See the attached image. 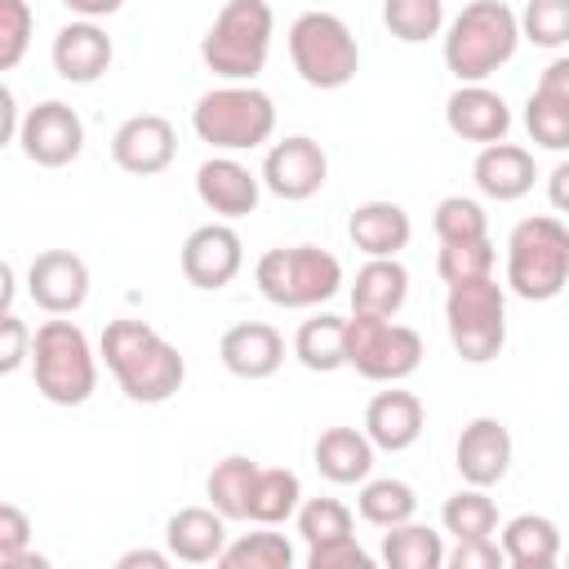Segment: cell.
Wrapping results in <instances>:
<instances>
[{
    "mask_svg": "<svg viewBox=\"0 0 569 569\" xmlns=\"http://www.w3.org/2000/svg\"><path fill=\"white\" fill-rule=\"evenodd\" d=\"M493 262H498V253H493L489 236L485 240H462V244H440V253H436V271H440L445 284L485 280V276H493Z\"/></svg>",
    "mask_w": 569,
    "mask_h": 569,
    "instance_id": "8d00e7d4",
    "label": "cell"
},
{
    "mask_svg": "<svg viewBox=\"0 0 569 569\" xmlns=\"http://www.w3.org/2000/svg\"><path fill=\"white\" fill-rule=\"evenodd\" d=\"M445 124L453 138L462 142H502L511 129V107L502 102V93H493L489 84H458L445 102Z\"/></svg>",
    "mask_w": 569,
    "mask_h": 569,
    "instance_id": "ffe728a7",
    "label": "cell"
},
{
    "mask_svg": "<svg viewBox=\"0 0 569 569\" xmlns=\"http://www.w3.org/2000/svg\"><path fill=\"white\" fill-rule=\"evenodd\" d=\"M98 356L102 365L111 369L116 387L133 400V405H164L182 391L187 382V360L182 351L160 333L151 329L147 320H111L102 329V342H98Z\"/></svg>",
    "mask_w": 569,
    "mask_h": 569,
    "instance_id": "6da1fadb",
    "label": "cell"
},
{
    "mask_svg": "<svg viewBox=\"0 0 569 569\" xmlns=\"http://www.w3.org/2000/svg\"><path fill=\"white\" fill-rule=\"evenodd\" d=\"M445 556H449L445 551V538L431 525L405 520V525H391L382 533V560L391 569H440Z\"/></svg>",
    "mask_w": 569,
    "mask_h": 569,
    "instance_id": "f546056e",
    "label": "cell"
},
{
    "mask_svg": "<svg viewBox=\"0 0 569 569\" xmlns=\"http://www.w3.org/2000/svg\"><path fill=\"white\" fill-rule=\"evenodd\" d=\"M525 129L538 147L547 151H569V107L560 98H547V93H529L525 102Z\"/></svg>",
    "mask_w": 569,
    "mask_h": 569,
    "instance_id": "f35d334b",
    "label": "cell"
},
{
    "mask_svg": "<svg viewBox=\"0 0 569 569\" xmlns=\"http://www.w3.org/2000/svg\"><path fill=\"white\" fill-rule=\"evenodd\" d=\"M422 422H427V409L413 391L405 387H387L378 391L369 405H365V436L382 449V453H405L409 445H418L422 436Z\"/></svg>",
    "mask_w": 569,
    "mask_h": 569,
    "instance_id": "44dd1931",
    "label": "cell"
},
{
    "mask_svg": "<svg viewBox=\"0 0 569 569\" xmlns=\"http://www.w3.org/2000/svg\"><path fill=\"white\" fill-rule=\"evenodd\" d=\"M445 329L453 351L467 365H489L507 347V289L485 276V280H462L449 284L445 293Z\"/></svg>",
    "mask_w": 569,
    "mask_h": 569,
    "instance_id": "ba28073f",
    "label": "cell"
},
{
    "mask_svg": "<svg viewBox=\"0 0 569 569\" xmlns=\"http://www.w3.org/2000/svg\"><path fill=\"white\" fill-rule=\"evenodd\" d=\"M502 551H507V565L516 569H551L565 556V542L551 516L520 511L502 525Z\"/></svg>",
    "mask_w": 569,
    "mask_h": 569,
    "instance_id": "484cf974",
    "label": "cell"
},
{
    "mask_svg": "<svg viewBox=\"0 0 569 569\" xmlns=\"http://www.w3.org/2000/svg\"><path fill=\"white\" fill-rule=\"evenodd\" d=\"M31 373L36 391L49 405L76 409L98 387V356L76 320H44L31 338Z\"/></svg>",
    "mask_w": 569,
    "mask_h": 569,
    "instance_id": "5b68a950",
    "label": "cell"
},
{
    "mask_svg": "<svg viewBox=\"0 0 569 569\" xmlns=\"http://www.w3.org/2000/svg\"><path fill=\"white\" fill-rule=\"evenodd\" d=\"M196 196L209 213L218 218H244L258 209V196H262V178L240 164L236 156H209L200 169H196Z\"/></svg>",
    "mask_w": 569,
    "mask_h": 569,
    "instance_id": "ac0fdd59",
    "label": "cell"
},
{
    "mask_svg": "<svg viewBox=\"0 0 569 569\" xmlns=\"http://www.w3.org/2000/svg\"><path fill=\"white\" fill-rule=\"evenodd\" d=\"M53 71L67 80V84H93L111 71V58H116V44L111 36L98 27V18H71L58 36H53Z\"/></svg>",
    "mask_w": 569,
    "mask_h": 569,
    "instance_id": "e0dca14e",
    "label": "cell"
},
{
    "mask_svg": "<svg viewBox=\"0 0 569 569\" xmlns=\"http://www.w3.org/2000/svg\"><path fill=\"white\" fill-rule=\"evenodd\" d=\"M276 13L267 0H227L200 40V58L227 84H253L271 58Z\"/></svg>",
    "mask_w": 569,
    "mask_h": 569,
    "instance_id": "3957f363",
    "label": "cell"
},
{
    "mask_svg": "<svg viewBox=\"0 0 569 569\" xmlns=\"http://www.w3.org/2000/svg\"><path fill=\"white\" fill-rule=\"evenodd\" d=\"M520 36L538 49H565L569 44V0H525Z\"/></svg>",
    "mask_w": 569,
    "mask_h": 569,
    "instance_id": "74e56055",
    "label": "cell"
},
{
    "mask_svg": "<svg viewBox=\"0 0 569 569\" xmlns=\"http://www.w3.org/2000/svg\"><path fill=\"white\" fill-rule=\"evenodd\" d=\"M347 365L369 382H405L422 365L418 329L396 316H347Z\"/></svg>",
    "mask_w": 569,
    "mask_h": 569,
    "instance_id": "30bf717a",
    "label": "cell"
},
{
    "mask_svg": "<svg viewBox=\"0 0 569 569\" xmlns=\"http://www.w3.org/2000/svg\"><path fill=\"white\" fill-rule=\"evenodd\" d=\"M440 525H445V533H453V542L458 538H489L498 529V507L480 485H467L453 498H445Z\"/></svg>",
    "mask_w": 569,
    "mask_h": 569,
    "instance_id": "836d02e7",
    "label": "cell"
},
{
    "mask_svg": "<svg viewBox=\"0 0 569 569\" xmlns=\"http://www.w3.org/2000/svg\"><path fill=\"white\" fill-rule=\"evenodd\" d=\"M31 547V520L18 502H4L0 507V565L13 569Z\"/></svg>",
    "mask_w": 569,
    "mask_h": 569,
    "instance_id": "7bdbcfd3",
    "label": "cell"
},
{
    "mask_svg": "<svg viewBox=\"0 0 569 569\" xmlns=\"http://www.w3.org/2000/svg\"><path fill=\"white\" fill-rule=\"evenodd\" d=\"M547 200H551L556 213H569V160H560V164L551 169V178H547Z\"/></svg>",
    "mask_w": 569,
    "mask_h": 569,
    "instance_id": "c3c4849f",
    "label": "cell"
},
{
    "mask_svg": "<svg viewBox=\"0 0 569 569\" xmlns=\"http://www.w3.org/2000/svg\"><path fill=\"white\" fill-rule=\"evenodd\" d=\"M382 22L400 44H422L445 31V0H387Z\"/></svg>",
    "mask_w": 569,
    "mask_h": 569,
    "instance_id": "e575fe53",
    "label": "cell"
},
{
    "mask_svg": "<svg viewBox=\"0 0 569 569\" xmlns=\"http://www.w3.org/2000/svg\"><path fill=\"white\" fill-rule=\"evenodd\" d=\"M569 284V227L551 213L525 218L507 236V289L525 302H551Z\"/></svg>",
    "mask_w": 569,
    "mask_h": 569,
    "instance_id": "277c9868",
    "label": "cell"
},
{
    "mask_svg": "<svg viewBox=\"0 0 569 569\" xmlns=\"http://www.w3.org/2000/svg\"><path fill=\"white\" fill-rule=\"evenodd\" d=\"M293 356L302 369L311 373H333L347 365V316H333V311H320L311 320L298 325L293 333Z\"/></svg>",
    "mask_w": 569,
    "mask_h": 569,
    "instance_id": "83f0119b",
    "label": "cell"
},
{
    "mask_svg": "<svg viewBox=\"0 0 569 569\" xmlns=\"http://www.w3.org/2000/svg\"><path fill=\"white\" fill-rule=\"evenodd\" d=\"M373 440L365 436V427H325L316 436V471L329 480V485H365L369 471H373Z\"/></svg>",
    "mask_w": 569,
    "mask_h": 569,
    "instance_id": "d4e9b609",
    "label": "cell"
},
{
    "mask_svg": "<svg viewBox=\"0 0 569 569\" xmlns=\"http://www.w3.org/2000/svg\"><path fill=\"white\" fill-rule=\"evenodd\" d=\"M258 462L244 458V453H227L222 462H213L209 480H204V493L209 502L227 516V520H249V493H253V480H258Z\"/></svg>",
    "mask_w": 569,
    "mask_h": 569,
    "instance_id": "f1b7e54d",
    "label": "cell"
},
{
    "mask_svg": "<svg viewBox=\"0 0 569 569\" xmlns=\"http://www.w3.org/2000/svg\"><path fill=\"white\" fill-rule=\"evenodd\" d=\"M18 133H22L18 98H13V89L4 84V89H0V142H18Z\"/></svg>",
    "mask_w": 569,
    "mask_h": 569,
    "instance_id": "7dc6e473",
    "label": "cell"
},
{
    "mask_svg": "<svg viewBox=\"0 0 569 569\" xmlns=\"http://www.w3.org/2000/svg\"><path fill=\"white\" fill-rule=\"evenodd\" d=\"M511 431L502 418H471L462 431H458V445H453V467L467 485H498L507 471H511Z\"/></svg>",
    "mask_w": 569,
    "mask_h": 569,
    "instance_id": "2e32d148",
    "label": "cell"
},
{
    "mask_svg": "<svg viewBox=\"0 0 569 569\" xmlns=\"http://www.w3.org/2000/svg\"><path fill=\"white\" fill-rule=\"evenodd\" d=\"M431 227H436V240L440 244H462V240H485L489 236V213L480 200L471 196H445L431 213Z\"/></svg>",
    "mask_w": 569,
    "mask_h": 569,
    "instance_id": "d590c367",
    "label": "cell"
},
{
    "mask_svg": "<svg viewBox=\"0 0 569 569\" xmlns=\"http://www.w3.org/2000/svg\"><path fill=\"white\" fill-rule=\"evenodd\" d=\"M182 276L196 289H222L244 267V240L227 222H204L182 240Z\"/></svg>",
    "mask_w": 569,
    "mask_h": 569,
    "instance_id": "4fadbf2b",
    "label": "cell"
},
{
    "mask_svg": "<svg viewBox=\"0 0 569 569\" xmlns=\"http://www.w3.org/2000/svg\"><path fill=\"white\" fill-rule=\"evenodd\" d=\"M164 547L182 565H218V556L227 551V516L213 502L209 507H178L164 525Z\"/></svg>",
    "mask_w": 569,
    "mask_h": 569,
    "instance_id": "7402d4cb",
    "label": "cell"
},
{
    "mask_svg": "<svg viewBox=\"0 0 569 569\" xmlns=\"http://www.w3.org/2000/svg\"><path fill=\"white\" fill-rule=\"evenodd\" d=\"M276 525H258L253 533H240L236 542H227V551L218 556L222 569H289L293 565V542L284 533H271Z\"/></svg>",
    "mask_w": 569,
    "mask_h": 569,
    "instance_id": "d6a6232c",
    "label": "cell"
},
{
    "mask_svg": "<svg viewBox=\"0 0 569 569\" xmlns=\"http://www.w3.org/2000/svg\"><path fill=\"white\" fill-rule=\"evenodd\" d=\"M191 129L213 151H253L276 133V102L258 84H222L196 98Z\"/></svg>",
    "mask_w": 569,
    "mask_h": 569,
    "instance_id": "8992f818",
    "label": "cell"
},
{
    "mask_svg": "<svg viewBox=\"0 0 569 569\" xmlns=\"http://www.w3.org/2000/svg\"><path fill=\"white\" fill-rule=\"evenodd\" d=\"M538 93H547V98H560L565 107H569V53H560V58H551L547 67H542V76H538V84H533Z\"/></svg>",
    "mask_w": 569,
    "mask_h": 569,
    "instance_id": "bcb514c9",
    "label": "cell"
},
{
    "mask_svg": "<svg viewBox=\"0 0 569 569\" xmlns=\"http://www.w3.org/2000/svg\"><path fill=\"white\" fill-rule=\"evenodd\" d=\"M289 62L311 89H342L360 71V44L338 13L307 9L289 27Z\"/></svg>",
    "mask_w": 569,
    "mask_h": 569,
    "instance_id": "9c48e42d",
    "label": "cell"
},
{
    "mask_svg": "<svg viewBox=\"0 0 569 569\" xmlns=\"http://www.w3.org/2000/svg\"><path fill=\"white\" fill-rule=\"evenodd\" d=\"M471 178H476L480 196H489V200H498V204H511V200H520V196L533 191L538 164H533V156H529L525 147H516V142L502 138V142L480 147V156H476V164H471Z\"/></svg>",
    "mask_w": 569,
    "mask_h": 569,
    "instance_id": "603a6c76",
    "label": "cell"
},
{
    "mask_svg": "<svg viewBox=\"0 0 569 569\" xmlns=\"http://www.w3.org/2000/svg\"><path fill=\"white\" fill-rule=\"evenodd\" d=\"M293 520H298V533H302V542H307V547L351 533V507H347V502H338V498H307V502L298 507V516H293Z\"/></svg>",
    "mask_w": 569,
    "mask_h": 569,
    "instance_id": "ab89813d",
    "label": "cell"
},
{
    "mask_svg": "<svg viewBox=\"0 0 569 569\" xmlns=\"http://www.w3.org/2000/svg\"><path fill=\"white\" fill-rule=\"evenodd\" d=\"M58 4H67L76 18H111V13H120L124 0H58Z\"/></svg>",
    "mask_w": 569,
    "mask_h": 569,
    "instance_id": "f907efd6",
    "label": "cell"
},
{
    "mask_svg": "<svg viewBox=\"0 0 569 569\" xmlns=\"http://www.w3.org/2000/svg\"><path fill=\"white\" fill-rule=\"evenodd\" d=\"M178 156V129L156 116V111H142V116H129L116 133H111V160L133 173V178H156L173 164Z\"/></svg>",
    "mask_w": 569,
    "mask_h": 569,
    "instance_id": "5bb4252c",
    "label": "cell"
},
{
    "mask_svg": "<svg viewBox=\"0 0 569 569\" xmlns=\"http://www.w3.org/2000/svg\"><path fill=\"white\" fill-rule=\"evenodd\" d=\"M325 182H329V156H325V147L316 138L289 133V138L267 147L262 187L271 196H280V200H311Z\"/></svg>",
    "mask_w": 569,
    "mask_h": 569,
    "instance_id": "7c38bea8",
    "label": "cell"
},
{
    "mask_svg": "<svg viewBox=\"0 0 569 569\" xmlns=\"http://www.w3.org/2000/svg\"><path fill=\"white\" fill-rule=\"evenodd\" d=\"M253 284L276 307H320L342 289V262L320 244H280L253 262Z\"/></svg>",
    "mask_w": 569,
    "mask_h": 569,
    "instance_id": "52a82bcc",
    "label": "cell"
},
{
    "mask_svg": "<svg viewBox=\"0 0 569 569\" xmlns=\"http://www.w3.org/2000/svg\"><path fill=\"white\" fill-rule=\"evenodd\" d=\"M520 13L502 0H471L445 27V67L458 84H485L520 49Z\"/></svg>",
    "mask_w": 569,
    "mask_h": 569,
    "instance_id": "7a4b0ae2",
    "label": "cell"
},
{
    "mask_svg": "<svg viewBox=\"0 0 569 569\" xmlns=\"http://www.w3.org/2000/svg\"><path fill=\"white\" fill-rule=\"evenodd\" d=\"M173 560V551H151V547H133V551H124L120 560H116V569H138V565H147V569H164Z\"/></svg>",
    "mask_w": 569,
    "mask_h": 569,
    "instance_id": "681fc988",
    "label": "cell"
},
{
    "mask_svg": "<svg viewBox=\"0 0 569 569\" xmlns=\"http://www.w3.org/2000/svg\"><path fill=\"white\" fill-rule=\"evenodd\" d=\"M302 507V485L289 467H262L249 493V520L253 525H284Z\"/></svg>",
    "mask_w": 569,
    "mask_h": 569,
    "instance_id": "4dcf8cb0",
    "label": "cell"
},
{
    "mask_svg": "<svg viewBox=\"0 0 569 569\" xmlns=\"http://www.w3.org/2000/svg\"><path fill=\"white\" fill-rule=\"evenodd\" d=\"M409 298V271L400 258H369L351 284L356 316H396Z\"/></svg>",
    "mask_w": 569,
    "mask_h": 569,
    "instance_id": "4316f807",
    "label": "cell"
},
{
    "mask_svg": "<svg viewBox=\"0 0 569 569\" xmlns=\"http://www.w3.org/2000/svg\"><path fill=\"white\" fill-rule=\"evenodd\" d=\"M36 13L27 0H0V71H13L27 58Z\"/></svg>",
    "mask_w": 569,
    "mask_h": 569,
    "instance_id": "60d3db41",
    "label": "cell"
},
{
    "mask_svg": "<svg viewBox=\"0 0 569 569\" xmlns=\"http://www.w3.org/2000/svg\"><path fill=\"white\" fill-rule=\"evenodd\" d=\"M449 569H502L507 565V551L502 542L489 533V538H458V547L445 556Z\"/></svg>",
    "mask_w": 569,
    "mask_h": 569,
    "instance_id": "f6af8a7d",
    "label": "cell"
},
{
    "mask_svg": "<svg viewBox=\"0 0 569 569\" xmlns=\"http://www.w3.org/2000/svg\"><path fill=\"white\" fill-rule=\"evenodd\" d=\"M560 560H565V565H569V551H565V556H560Z\"/></svg>",
    "mask_w": 569,
    "mask_h": 569,
    "instance_id": "816d5d0a",
    "label": "cell"
},
{
    "mask_svg": "<svg viewBox=\"0 0 569 569\" xmlns=\"http://www.w3.org/2000/svg\"><path fill=\"white\" fill-rule=\"evenodd\" d=\"M27 293L49 316H71L89 298V267L71 249H44L27 267Z\"/></svg>",
    "mask_w": 569,
    "mask_h": 569,
    "instance_id": "9a60e30c",
    "label": "cell"
},
{
    "mask_svg": "<svg viewBox=\"0 0 569 569\" xmlns=\"http://www.w3.org/2000/svg\"><path fill=\"white\" fill-rule=\"evenodd\" d=\"M31 329L18 311H0V373H18L22 360H31Z\"/></svg>",
    "mask_w": 569,
    "mask_h": 569,
    "instance_id": "ee69618b",
    "label": "cell"
},
{
    "mask_svg": "<svg viewBox=\"0 0 569 569\" xmlns=\"http://www.w3.org/2000/svg\"><path fill=\"white\" fill-rule=\"evenodd\" d=\"M356 507H360V520H369V525H378V529H391V525L413 520L418 493H413V485H405V480H396V476H378V480H365V485H360Z\"/></svg>",
    "mask_w": 569,
    "mask_h": 569,
    "instance_id": "1f68e13d",
    "label": "cell"
},
{
    "mask_svg": "<svg viewBox=\"0 0 569 569\" xmlns=\"http://www.w3.org/2000/svg\"><path fill=\"white\" fill-rule=\"evenodd\" d=\"M18 147L31 164L40 169H67L80 151H84V120L76 116V107L49 98V102H36L27 116H22V133H18Z\"/></svg>",
    "mask_w": 569,
    "mask_h": 569,
    "instance_id": "8fae6325",
    "label": "cell"
},
{
    "mask_svg": "<svg viewBox=\"0 0 569 569\" xmlns=\"http://www.w3.org/2000/svg\"><path fill=\"white\" fill-rule=\"evenodd\" d=\"M369 565H373V556L351 533L307 547V569H369Z\"/></svg>",
    "mask_w": 569,
    "mask_h": 569,
    "instance_id": "b9f144b4",
    "label": "cell"
},
{
    "mask_svg": "<svg viewBox=\"0 0 569 569\" xmlns=\"http://www.w3.org/2000/svg\"><path fill=\"white\" fill-rule=\"evenodd\" d=\"M218 360H222L227 373H236L244 382H262L284 365V338L267 320H240L222 333Z\"/></svg>",
    "mask_w": 569,
    "mask_h": 569,
    "instance_id": "d6986e66",
    "label": "cell"
},
{
    "mask_svg": "<svg viewBox=\"0 0 569 569\" xmlns=\"http://www.w3.org/2000/svg\"><path fill=\"white\" fill-rule=\"evenodd\" d=\"M347 236H351V244H356L360 253H369V258H396V253L409 244L413 222H409V213H405L396 200H365V204L351 209Z\"/></svg>",
    "mask_w": 569,
    "mask_h": 569,
    "instance_id": "cb8c5ba5",
    "label": "cell"
}]
</instances>
